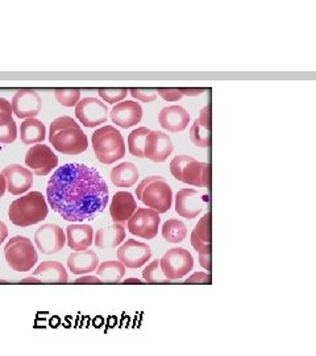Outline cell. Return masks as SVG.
I'll return each instance as SVG.
<instances>
[{"instance_id":"6da1fadb","label":"cell","mask_w":316,"mask_h":356,"mask_svg":"<svg viewBox=\"0 0 316 356\" xmlns=\"http://www.w3.org/2000/svg\"><path fill=\"white\" fill-rule=\"evenodd\" d=\"M48 204L67 222L94 220L108 204L110 191L101 173L86 164L60 166L47 188Z\"/></svg>"},{"instance_id":"7a4b0ae2","label":"cell","mask_w":316,"mask_h":356,"mask_svg":"<svg viewBox=\"0 0 316 356\" xmlns=\"http://www.w3.org/2000/svg\"><path fill=\"white\" fill-rule=\"evenodd\" d=\"M49 141L57 152L69 156L81 154L89 148L86 134L70 116H60L51 122Z\"/></svg>"},{"instance_id":"3957f363","label":"cell","mask_w":316,"mask_h":356,"mask_svg":"<svg viewBox=\"0 0 316 356\" xmlns=\"http://www.w3.org/2000/svg\"><path fill=\"white\" fill-rule=\"evenodd\" d=\"M49 213L48 202L42 193L29 191L22 198L15 200L10 210V220L17 227H29L42 222Z\"/></svg>"},{"instance_id":"277c9868","label":"cell","mask_w":316,"mask_h":356,"mask_svg":"<svg viewBox=\"0 0 316 356\" xmlns=\"http://www.w3.org/2000/svg\"><path fill=\"white\" fill-rule=\"evenodd\" d=\"M138 200L158 214H165L172 209L173 191L161 176L144 178L136 188Z\"/></svg>"},{"instance_id":"5b68a950","label":"cell","mask_w":316,"mask_h":356,"mask_svg":"<svg viewBox=\"0 0 316 356\" xmlns=\"http://www.w3.org/2000/svg\"><path fill=\"white\" fill-rule=\"evenodd\" d=\"M92 148L101 164L111 165L126 156V143L122 134L113 127L104 126L92 134Z\"/></svg>"},{"instance_id":"8992f818","label":"cell","mask_w":316,"mask_h":356,"mask_svg":"<svg viewBox=\"0 0 316 356\" xmlns=\"http://www.w3.org/2000/svg\"><path fill=\"white\" fill-rule=\"evenodd\" d=\"M4 256L8 267L15 272H28L38 261V254L29 238L13 236L4 247Z\"/></svg>"},{"instance_id":"52a82bcc","label":"cell","mask_w":316,"mask_h":356,"mask_svg":"<svg viewBox=\"0 0 316 356\" xmlns=\"http://www.w3.org/2000/svg\"><path fill=\"white\" fill-rule=\"evenodd\" d=\"M160 267L167 280L183 279L194 268V257L186 248L176 247L160 259Z\"/></svg>"},{"instance_id":"ba28073f","label":"cell","mask_w":316,"mask_h":356,"mask_svg":"<svg viewBox=\"0 0 316 356\" xmlns=\"http://www.w3.org/2000/svg\"><path fill=\"white\" fill-rule=\"evenodd\" d=\"M128 229L132 235H136L141 239L151 241L158 234V227L161 225L160 214L152 209L138 207L135 214L126 222Z\"/></svg>"},{"instance_id":"9c48e42d","label":"cell","mask_w":316,"mask_h":356,"mask_svg":"<svg viewBox=\"0 0 316 356\" xmlns=\"http://www.w3.org/2000/svg\"><path fill=\"white\" fill-rule=\"evenodd\" d=\"M26 165L38 177H44L58 166V157L51 151V147L36 144L26 152Z\"/></svg>"},{"instance_id":"30bf717a","label":"cell","mask_w":316,"mask_h":356,"mask_svg":"<svg viewBox=\"0 0 316 356\" xmlns=\"http://www.w3.org/2000/svg\"><path fill=\"white\" fill-rule=\"evenodd\" d=\"M108 107L106 103L97 98H85L76 103V119L88 128H95L107 123L108 120Z\"/></svg>"},{"instance_id":"8fae6325","label":"cell","mask_w":316,"mask_h":356,"mask_svg":"<svg viewBox=\"0 0 316 356\" xmlns=\"http://www.w3.org/2000/svg\"><path fill=\"white\" fill-rule=\"evenodd\" d=\"M152 257V248L145 243L128 239L117 250L119 261L126 268L138 269L145 266Z\"/></svg>"},{"instance_id":"7c38bea8","label":"cell","mask_w":316,"mask_h":356,"mask_svg":"<svg viewBox=\"0 0 316 356\" xmlns=\"http://www.w3.org/2000/svg\"><path fill=\"white\" fill-rule=\"evenodd\" d=\"M35 243L42 254H58L66 244V234L58 225L48 223L36 229Z\"/></svg>"},{"instance_id":"4fadbf2b","label":"cell","mask_w":316,"mask_h":356,"mask_svg":"<svg viewBox=\"0 0 316 356\" xmlns=\"http://www.w3.org/2000/svg\"><path fill=\"white\" fill-rule=\"evenodd\" d=\"M11 107L19 119H35L42 108V99L35 89H20L13 95Z\"/></svg>"},{"instance_id":"5bb4252c","label":"cell","mask_w":316,"mask_h":356,"mask_svg":"<svg viewBox=\"0 0 316 356\" xmlns=\"http://www.w3.org/2000/svg\"><path fill=\"white\" fill-rule=\"evenodd\" d=\"M208 204V197L195 189H182L176 195V211L179 216L194 219L202 213Z\"/></svg>"},{"instance_id":"9a60e30c","label":"cell","mask_w":316,"mask_h":356,"mask_svg":"<svg viewBox=\"0 0 316 356\" xmlns=\"http://www.w3.org/2000/svg\"><path fill=\"white\" fill-rule=\"evenodd\" d=\"M173 151L174 145L169 135L161 131H149L145 139L144 157L153 163H164Z\"/></svg>"},{"instance_id":"2e32d148","label":"cell","mask_w":316,"mask_h":356,"mask_svg":"<svg viewBox=\"0 0 316 356\" xmlns=\"http://www.w3.org/2000/svg\"><path fill=\"white\" fill-rule=\"evenodd\" d=\"M7 182V191L13 195H20L29 191L33 185V176L29 169L19 164H11L1 170Z\"/></svg>"},{"instance_id":"e0dca14e","label":"cell","mask_w":316,"mask_h":356,"mask_svg":"<svg viewBox=\"0 0 316 356\" xmlns=\"http://www.w3.org/2000/svg\"><path fill=\"white\" fill-rule=\"evenodd\" d=\"M111 120L120 128H131L139 124L142 119V107L135 101H123L113 107Z\"/></svg>"},{"instance_id":"ac0fdd59","label":"cell","mask_w":316,"mask_h":356,"mask_svg":"<svg viewBox=\"0 0 316 356\" xmlns=\"http://www.w3.org/2000/svg\"><path fill=\"white\" fill-rule=\"evenodd\" d=\"M138 210V202L129 191H117L110 204V214L116 225H124Z\"/></svg>"},{"instance_id":"d6986e66","label":"cell","mask_w":316,"mask_h":356,"mask_svg":"<svg viewBox=\"0 0 316 356\" xmlns=\"http://www.w3.org/2000/svg\"><path fill=\"white\" fill-rule=\"evenodd\" d=\"M158 122L169 132H182L189 127L190 114L181 106H167L160 111Z\"/></svg>"},{"instance_id":"ffe728a7","label":"cell","mask_w":316,"mask_h":356,"mask_svg":"<svg viewBox=\"0 0 316 356\" xmlns=\"http://www.w3.org/2000/svg\"><path fill=\"white\" fill-rule=\"evenodd\" d=\"M66 243L74 251L89 250L94 242V229L90 225L74 223L66 227Z\"/></svg>"},{"instance_id":"44dd1931","label":"cell","mask_w":316,"mask_h":356,"mask_svg":"<svg viewBox=\"0 0 316 356\" xmlns=\"http://www.w3.org/2000/svg\"><path fill=\"white\" fill-rule=\"evenodd\" d=\"M67 267L74 275H88L90 272H95L99 267V257L95 251L85 250L76 251L69 256Z\"/></svg>"},{"instance_id":"7402d4cb","label":"cell","mask_w":316,"mask_h":356,"mask_svg":"<svg viewBox=\"0 0 316 356\" xmlns=\"http://www.w3.org/2000/svg\"><path fill=\"white\" fill-rule=\"evenodd\" d=\"M181 182L197 188H208L210 185V165L207 163L197 161L195 159L185 166Z\"/></svg>"},{"instance_id":"603a6c76","label":"cell","mask_w":316,"mask_h":356,"mask_svg":"<svg viewBox=\"0 0 316 356\" xmlns=\"http://www.w3.org/2000/svg\"><path fill=\"white\" fill-rule=\"evenodd\" d=\"M36 280L40 282H47V284H65L69 280L67 272L61 263L58 261H44L41 263L35 273L32 275Z\"/></svg>"},{"instance_id":"cb8c5ba5","label":"cell","mask_w":316,"mask_h":356,"mask_svg":"<svg viewBox=\"0 0 316 356\" xmlns=\"http://www.w3.org/2000/svg\"><path fill=\"white\" fill-rule=\"evenodd\" d=\"M210 107L206 106L201 110V114L190 129L191 143L199 148H207L210 145Z\"/></svg>"},{"instance_id":"d4e9b609","label":"cell","mask_w":316,"mask_h":356,"mask_svg":"<svg viewBox=\"0 0 316 356\" xmlns=\"http://www.w3.org/2000/svg\"><path fill=\"white\" fill-rule=\"evenodd\" d=\"M17 138V127L13 118L11 102L0 98V144H11Z\"/></svg>"},{"instance_id":"484cf974","label":"cell","mask_w":316,"mask_h":356,"mask_svg":"<svg viewBox=\"0 0 316 356\" xmlns=\"http://www.w3.org/2000/svg\"><path fill=\"white\" fill-rule=\"evenodd\" d=\"M126 241V229L122 225H111L95 234V245L101 250H111L119 247Z\"/></svg>"},{"instance_id":"4316f807","label":"cell","mask_w":316,"mask_h":356,"mask_svg":"<svg viewBox=\"0 0 316 356\" xmlns=\"http://www.w3.org/2000/svg\"><path fill=\"white\" fill-rule=\"evenodd\" d=\"M191 244L198 254L211 252V229L210 214H204L191 232Z\"/></svg>"},{"instance_id":"83f0119b","label":"cell","mask_w":316,"mask_h":356,"mask_svg":"<svg viewBox=\"0 0 316 356\" xmlns=\"http://www.w3.org/2000/svg\"><path fill=\"white\" fill-rule=\"evenodd\" d=\"M47 128L38 119H26L20 126V139L26 145H36L45 140Z\"/></svg>"},{"instance_id":"f1b7e54d","label":"cell","mask_w":316,"mask_h":356,"mask_svg":"<svg viewBox=\"0 0 316 356\" xmlns=\"http://www.w3.org/2000/svg\"><path fill=\"white\" fill-rule=\"evenodd\" d=\"M139 177V169L132 163H123L111 170V181L117 188H132Z\"/></svg>"},{"instance_id":"f546056e","label":"cell","mask_w":316,"mask_h":356,"mask_svg":"<svg viewBox=\"0 0 316 356\" xmlns=\"http://www.w3.org/2000/svg\"><path fill=\"white\" fill-rule=\"evenodd\" d=\"M126 276V267L116 260H108L101 263L99 267L97 268V277L103 282L107 284H115L120 282Z\"/></svg>"},{"instance_id":"4dcf8cb0","label":"cell","mask_w":316,"mask_h":356,"mask_svg":"<svg viewBox=\"0 0 316 356\" xmlns=\"http://www.w3.org/2000/svg\"><path fill=\"white\" fill-rule=\"evenodd\" d=\"M163 236L169 243L183 242L188 236V229L182 220L169 219L163 226Z\"/></svg>"},{"instance_id":"1f68e13d","label":"cell","mask_w":316,"mask_h":356,"mask_svg":"<svg viewBox=\"0 0 316 356\" xmlns=\"http://www.w3.org/2000/svg\"><path fill=\"white\" fill-rule=\"evenodd\" d=\"M151 129L145 127H140L132 131L128 136V149L129 153L135 157L144 159V147H145V139Z\"/></svg>"},{"instance_id":"d6a6232c","label":"cell","mask_w":316,"mask_h":356,"mask_svg":"<svg viewBox=\"0 0 316 356\" xmlns=\"http://www.w3.org/2000/svg\"><path fill=\"white\" fill-rule=\"evenodd\" d=\"M142 279L149 282V284H169L172 282L167 280L161 270L160 267V260H153L151 264H148V267L144 268L142 270Z\"/></svg>"},{"instance_id":"836d02e7","label":"cell","mask_w":316,"mask_h":356,"mask_svg":"<svg viewBox=\"0 0 316 356\" xmlns=\"http://www.w3.org/2000/svg\"><path fill=\"white\" fill-rule=\"evenodd\" d=\"M54 97L63 107H74L81 101V90L54 89Z\"/></svg>"},{"instance_id":"e575fe53","label":"cell","mask_w":316,"mask_h":356,"mask_svg":"<svg viewBox=\"0 0 316 356\" xmlns=\"http://www.w3.org/2000/svg\"><path fill=\"white\" fill-rule=\"evenodd\" d=\"M194 157L188 156V154H178L176 156L172 163H170V172L173 175V177L181 181L182 179V172L185 169V166L189 164L190 161H192Z\"/></svg>"},{"instance_id":"d590c367","label":"cell","mask_w":316,"mask_h":356,"mask_svg":"<svg viewBox=\"0 0 316 356\" xmlns=\"http://www.w3.org/2000/svg\"><path fill=\"white\" fill-rule=\"evenodd\" d=\"M99 97L107 103L123 102L128 95V89H99Z\"/></svg>"},{"instance_id":"8d00e7d4","label":"cell","mask_w":316,"mask_h":356,"mask_svg":"<svg viewBox=\"0 0 316 356\" xmlns=\"http://www.w3.org/2000/svg\"><path fill=\"white\" fill-rule=\"evenodd\" d=\"M128 94H131L135 99L142 103H152L156 101L157 94L154 89H128Z\"/></svg>"},{"instance_id":"74e56055","label":"cell","mask_w":316,"mask_h":356,"mask_svg":"<svg viewBox=\"0 0 316 356\" xmlns=\"http://www.w3.org/2000/svg\"><path fill=\"white\" fill-rule=\"evenodd\" d=\"M156 90V94L160 95L166 102H178L183 98V95L179 92V89H172V88H158Z\"/></svg>"},{"instance_id":"f35d334b","label":"cell","mask_w":316,"mask_h":356,"mask_svg":"<svg viewBox=\"0 0 316 356\" xmlns=\"http://www.w3.org/2000/svg\"><path fill=\"white\" fill-rule=\"evenodd\" d=\"M211 276L206 272H195L189 279L185 280V284H210Z\"/></svg>"},{"instance_id":"ab89813d","label":"cell","mask_w":316,"mask_h":356,"mask_svg":"<svg viewBox=\"0 0 316 356\" xmlns=\"http://www.w3.org/2000/svg\"><path fill=\"white\" fill-rule=\"evenodd\" d=\"M199 264H201V267L204 268L207 272H210V270H211V252L199 254Z\"/></svg>"},{"instance_id":"60d3db41","label":"cell","mask_w":316,"mask_h":356,"mask_svg":"<svg viewBox=\"0 0 316 356\" xmlns=\"http://www.w3.org/2000/svg\"><path fill=\"white\" fill-rule=\"evenodd\" d=\"M204 91H206V89H189V88H181L179 89V92L183 97H198V95H202Z\"/></svg>"},{"instance_id":"b9f144b4","label":"cell","mask_w":316,"mask_h":356,"mask_svg":"<svg viewBox=\"0 0 316 356\" xmlns=\"http://www.w3.org/2000/svg\"><path fill=\"white\" fill-rule=\"evenodd\" d=\"M76 284H101V281L97 276H82L79 279H76Z\"/></svg>"},{"instance_id":"7bdbcfd3","label":"cell","mask_w":316,"mask_h":356,"mask_svg":"<svg viewBox=\"0 0 316 356\" xmlns=\"http://www.w3.org/2000/svg\"><path fill=\"white\" fill-rule=\"evenodd\" d=\"M7 236H8L7 226L4 225V222L0 220V244H3V242L7 239Z\"/></svg>"},{"instance_id":"ee69618b","label":"cell","mask_w":316,"mask_h":356,"mask_svg":"<svg viewBox=\"0 0 316 356\" xmlns=\"http://www.w3.org/2000/svg\"><path fill=\"white\" fill-rule=\"evenodd\" d=\"M6 191H7V182H6V178L3 177V175L0 173V198L4 195Z\"/></svg>"},{"instance_id":"f6af8a7d","label":"cell","mask_w":316,"mask_h":356,"mask_svg":"<svg viewBox=\"0 0 316 356\" xmlns=\"http://www.w3.org/2000/svg\"><path fill=\"white\" fill-rule=\"evenodd\" d=\"M124 282H126V284H142L139 279H126Z\"/></svg>"},{"instance_id":"bcb514c9","label":"cell","mask_w":316,"mask_h":356,"mask_svg":"<svg viewBox=\"0 0 316 356\" xmlns=\"http://www.w3.org/2000/svg\"><path fill=\"white\" fill-rule=\"evenodd\" d=\"M23 282H35V284H38V281L33 277V276H31V277H26L23 280Z\"/></svg>"}]
</instances>
